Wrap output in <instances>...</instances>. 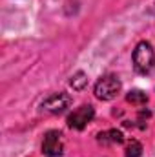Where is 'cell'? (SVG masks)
Here are the masks:
<instances>
[{"mask_svg":"<svg viewBox=\"0 0 155 157\" xmlns=\"http://www.w3.org/2000/svg\"><path fill=\"white\" fill-rule=\"evenodd\" d=\"M95 117V110L89 104H82L77 108L73 113H70L68 117V126L71 130H84L88 126V122H91V119Z\"/></svg>","mask_w":155,"mask_h":157,"instance_id":"277c9868","label":"cell"},{"mask_svg":"<svg viewBox=\"0 0 155 157\" xmlns=\"http://www.w3.org/2000/svg\"><path fill=\"white\" fill-rule=\"evenodd\" d=\"M126 101L131 102V104H137V106H142L148 102V95L141 90H131L128 95H126Z\"/></svg>","mask_w":155,"mask_h":157,"instance_id":"52a82bcc","label":"cell"},{"mask_svg":"<svg viewBox=\"0 0 155 157\" xmlns=\"http://www.w3.org/2000/svg\"><path fill=\"white\" fill-rule=\"evenodd\" d=\"M153 13H155V4H153Z\"/></svg>","mask_w":155,"mask_h":157,"instance_id":"30bf717a","label":"cell"},{"mask_svg":"<svg viewBox=\"0 0 155 157\" xmlns=\"http://www.w3.org/2000/svg\"><path fill=\"white\" fill-rule=\"evenodd\" d=\"M126 157H141L142 155V144L139 143V141H135V139H131V141H128V144H126V150H124Z\"/></svg>","mask_w":155,"mask_h":157,"instance_id":"ba28073f","label":"cell"},{"mask_svg":"<svg viewBox=\"0 0 155 157\" xmlns=\"http://www.w3.org/2000/svg\"><path fill=\"white\" fill-rule=\"evenodd\" d=\"M62 150H64L62 133L57 132V130H49L44 135V141H42V154L47 157H59L62 155Z\"/></svg>","mask_w":155,"mask_h":157,"instance_id":"3957f363","label":"cell"},{"mask_svg":"<svg viewBox=\"0 0 155 157\" xmlns=\"http://www.w3.org/2000/svg\"><path fill=\"white\" fill-rule=\"evenodd\" d=\"M120 88L122 84L115 75H106L95 84V97L100 101H112L119 95Z\"/></svg>","mask_w":155,"mask_h":157,"instance_id":"7a4b0ae2","label":"cell"},{"mask_svg":"<svg viewBox=\"0 0 155 157\" xmlns=\"http://www.w3.org/2000/svg\"><path fill=\"white\" fill-rule=\"evenodd\" d=\"M133 68L139 75H148L155 68V49L146 40L139 42L133 49Z\"/></svg>","mask_w":155,"mask_h":157,"instance_id":"6da1fadb","label":"cell"},{"mask_svg":"<svg viewBox=\"0 0 155 157\" xmlns=\"http://www.w3.org/2000/svg\"><path fill=\"white\" fill-rule=\"evenodd\" d=\"M70 84L73 86V90H82V88L88 84V75H86L84 71H77V73L71 77Z\"/></svg>","mask_w":155,"mask_h":157,"instance_id":"9c48e42d","label":"cell"},{"mask_svg":"<svg viewBox=\"0 0 155 157\" xmlns=\"http://www.w3.org/2000/svg\"><path fill=\"white\" fill-rule=\"evenodd\" d=\"M70 104H71V95L60 91V93L49 95V97L42 102V110L47 112V113H62Z\"/></svg>","mask_w":155,"mask_h":157,"instance_id":"5b68a950","label":"cell"},{"mask_svg":"<svg viewBox=\"0 0 155 157\" xmlns=\"http://www.w3.org/2000/svg\"><path fill=\"white\" fill-rule=\"evenodd\" d=\"M97 141H99V144H104V146L120 144V143H124V135L119 130H106V132H100L97 135Z\"/></svg>","mask_w":155,"mask_h":157,"instance_id":"8992f818","label":"cell"}]
</instances>
